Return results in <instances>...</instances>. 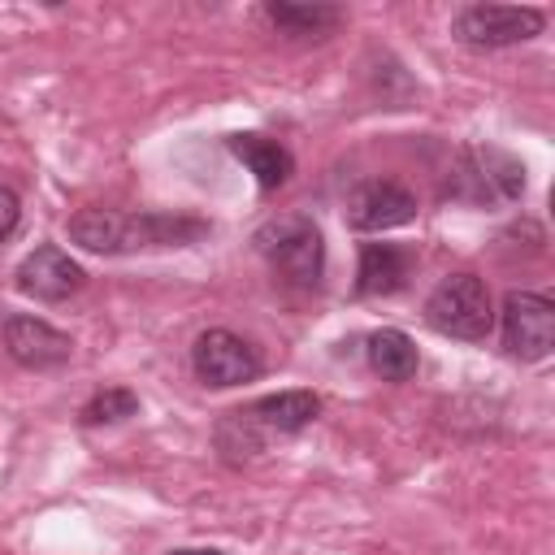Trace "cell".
I'll return each mask as SVG.
<instances>
[{"label": "cell", "instance_id": "obj_13", "mask_svg": "<svg viewBox=\"0 0 555 555\" xmlns=\"http://www.w3.org/2000/svg\"><path fill=\"white\" fill-rule=\"evenodd\" d=\"M225 143H230V152L256 173L260 191H278V186L295 173V156H291L278 139H264V134H230Z\"/></svg>", "mask_w": 555, "mask_h": 555}, {"label": "cell", "instance_id": "obj_5", "mask_svg": "<svg viewBox=\"0 0 555 555\" xmlns=\"http://www.w3.org/2000/svg\"><path fill=\"white\" fill-rule=\"evenodd\" d=\"M503 347L512 360L538 364L555 347V304L538 291H507L503 299Z\"/></svg>", "mask_w": 555, "mask_h": 555}, {"label": "cell", "instance_id": "obj_10", "mask_svg": "<svg viewBox=\"0 0 555 555\" xmlns=\"http://www.w3.org/2000/svg\"><path fill=\"white\" fill-rule=\"evenodd\" d=\"M4 347H9V356H13L22 369H35V373L61 369V364H69V356H74L69 334H61V330L48 325L43 317H26V312H17V317L4 321Z\"/></svg>", "mask_w": 555, "mask_h": 555}, {"label": "cell", "instance_id": "obj_15", "mask_svg": "<svg viewBox=\"0 0 555 555\" xmlns=\"http://www.w3.org/2000/svg\"><path fill=\"white\" fill-rule=\"evenodd\" d=\"M264 17L295 39H321L343 22V9L334 4H264Z\"/></svg>", "mask_w": 555, "mask_h": 555}, {"label": "cell", "instance_id": "obj_6", "mask_svg": "<svg viewBox=\"0 0 555 555\" xmlns=\"http://www.w3.org/2000/svg\"><path fill=\"white\" fill-rule=\"evenodd\" d=\"M191 369L204 386L212 390H230V386H243V382H256L264 360L260 351L238 338L234 330H204L191 347Z\"/></svg>", "mask_w": 555, "mask_h": 555}, {"label": "cell", "instance_id": "obj_2", "mask_svg": "<svg viewBox=\"0 0 555 555\" xmlns=\"http://www.w3.org/2000/svg\"><path fill=\"white\" fill-rule=\"evenodd\" d=\"M251 243L269 260V269L278 278H286L291 286H317L325 273V238H321L317 221L304 212H286V217L264 221Z\"/></svg>", "mask_w": 555, "mask_h": 555}, {"label": "cell", "instance_id": "obj_16", "mask_svg": "<svg viewBox=\"0 0 555 555\" xmlns=\"http://www.w3.org/2000/svg\"><path fill=\"white\" fill-rule=\"evenodd\" d=\"M130 416H139V395L126 386H108L95 399H87V408H82V425H117Z\"/></svg>", "mask_w": 555, "mask_h": 555}, {"label": "cell", "instance_id": "obj_12", "mask_svg": "<svg viewBox=\"0 0 555 555\" xmlns=\"http://www.w3.org/2000/svg\"><path fill=\"white\" fill-rule=\"evenodd\" d=\"M412 273V251L395 243H364L360 247V269H356V291L360 295H395Z\"/></svg>", "mask_w": 555, "mask_h": 555}, {"label": "cell", "instance_id": "obj_1", "mask_svg": "<svg viewBox=\"0 0 555 555\" xmlns=\"http://www.w3.org/2000/svg\"><path fill=\"white\" fill-rule=\"evenodd\" d=\"M208 234V221L186 212H117V208H82L69 217V238L95 256H130L160 247H191Z\"/></svg>", "mask_w": 555, "mask_h": 555}, {"label": "cell", "instance_id": "obj_8", "mask_svg": "<svg viewBox=\"0 0 555 555\" xmlns=\"http://www.w3.org/2000/svg\"><path fill=\"white\" fill-rule=\"evenodd\" d=\"M460 182H473V191L464 195L468 204L520 199L525 195V165L503 147H468V152H460L455 186Z\"/></svg>", "mask_w": 555, "mask_h": 555}, {"label": "cell", "instance_id": "obj_3", "mask_svg": "<svg viewBox=\"0 0 555 555\" xmlns=\"http://www.w3.org/2000/svg\"><path fill=\"white\" fill-rule=\"evenodd\" d=\"M425 321L447 338L481 343L494 325V304L486 282L477 273H447L425 299Z\"/></svg>", "mask_w": 555, "mask_h": 555}, {"label": "cell", "instance_id": "obj_7", "mask_svg": "<svg viewBox=\"0 0 555 555\" xmlns=\"http://www.w3.org/2000/svg\"><path fill=\"white\" fill-rule=\"evenodd\" d=\"M416 221V195L395 178H369L347 195V225L360 234L395 230Z\"/></svg>", "mask_w": 555, "mask_h": 555}, {"label": "cell", "instance_id": "obj_4", "mask_svg": "<svg viewBox=\"0 0 555 555\" xmlns=\"http://www.w3.org/2000/svg\"><path fill=\"white\" fill-rule=\"evenodd\" d=\"M546 13L529 4H464L451 17V35L468 48H512L533 35H542Z\"/></svg>", "mask_w": 555, "mask_h": 555}, {"label": "cell", "instance_id": "obj_18", "mask_svg": "<svg viewBox=\"0 0 555 555\" xmlns=\"http://www.w3.org/2000/svg\"><path fill=\"white\" fill-rule=\"evenodd\" d=\"M169 555H217V551H169Z\"/></svg>", "mask_w": 555, "mask_h": 555}, {"label": "cell", "instance_id": "obj_11", "mask_svg": "<svg viewBox=\"0 0 555 555\" xmlns=\"http://www.w3.org/2000/svg\"><path fill=\"white\" fill-rule=\"evenodd\" d=\"M238 412L269 442L273 434H299V429H308L317 421V412H321V399L312 390H278V395H264V399H256V403H247Z\"/></svg>", "mask_w": 555, "mask_h": 555}, {"label": "cell", "instance_id": "obj_9", "mask_svg": "<svg viewBox=\"0 0 555 555\" xmlns=\"http://www.w3.org/2000/svg\"><path fill=\"white\" fill-rule=\"evenodd\" d=\"M13 282H17V291H22L26 299L61 304V299H69L74 291H82L87 273H82V264H78L69 251H61L56 243H43V247H35V251L13 269Z\"/></svg>", "mask_w": 555, "mask_h": 555}, {"label": "cell", "instance_id": "obj_14", "mask_svg": "<svg viewBox=\"0 0 555 555\" xmlns=\"http://www.w3.org/2000/svg\"><path fill=\"white\" fill-rule=\"evenodd\" d=\"M364 356L382 382H408L421 369V351L403 330H373L364 343Z\"/></svg>", "mask_w": 555, "mask_h": 555}, {"label": "cell", "instance_id": "obj_17", "mask_svg": "<svg viewBox=\"0 0 555 555\" xmlns=\"http://www.w3.org/2000/svg\"><path fill=\"white\" fill-rule=\"evenodd\" d=\"M17 221H22V204H17V195L9 186H0V243L17 230Z\"/></svg>", "mask_w": 555, "mask_h": 555}]
</instances>
